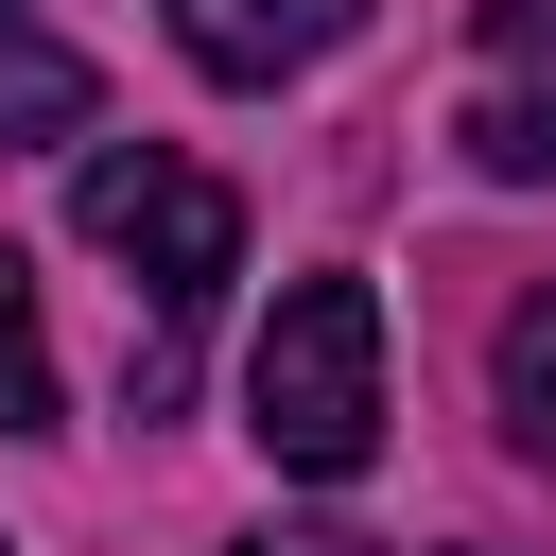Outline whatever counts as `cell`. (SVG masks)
Instances as JSON below:
<instances>
[{"mask_svg":"<svg viewBox=\"0 0 556 556\" xmlns=\"http://www.w3.org/2000/svg\"><path fill=\"white\" fill-rule=\"evenodd\" d=\"M243 434L295 469V486H348L382 452V295L365 278H295L243 348Z\"/></svg>","mask_w":556,"mask_h":556,"instance_id":"cell-1","label":"cell"},{"mask_svg":"<svg viewBox=\"0 0 556 556\" xmlns=\"http://www.w3.org/2000/svg\"><path fill=\"white\" fill-rule=\"evenodd\" d=\"M87 122H104V70H87L70 35L0 17V139H87Z\"/></svg>","mask_w":556,"mask_h":556,"instance_id":"cell-4","label":"cell"},{"mask_svg":"<svg viewBox=\"0 0 556 556\" xmlns=\"http://www.w3.org/2000/svg\"><path fill=\"white\" fill-rule=\"evenodd\" d=\"M0 434H52V330H35V261L0 243Z\"/></svg>","mask_w":556,"mask_h":556,"instance_id":"cell-7","label":"cell"},{"mask_svg":"<svg viewBox=\"0 0 556 556\" xmlns=\"http://www.w3.org/2000/svg\"><path fill=\"white\" fill-rule=\"evenodd\" d=\"M0 556H17V539H0Z\"/></svg>","mask_w":556,"mask_h":556,"instance_id":"cell-10","label":"cell"},{"mask_svg":"<svg viewBox=\"0 0 556 556\" xmlns=\"http://www.w3.org/2000/svg\"><path fill=\"white\" fill-rule=\"evenodd\" d=\"M70 226H87V243L174 313V330L243 278V191H226L208 156H174V139H104V156L70 174Z\"/></svg>","mask_w":556,"mask_h":556,"instance_id":"cell-2","label":"cell"},{"mask_svg":"<svg viewBox=\"0 0 556 556\" xmlns=\"http://www.w3.org/2000/svg\"><path fill=\"white\" fill-rule=\"evenodd\" d=\"M486 52L504 70H556V0H486Z\"/></svg>","mask_w":556,"mask_h":556,"instance_id":"cell-8","label":"cell"},{"mask_svg":"<svg viewBox=\"0 0 556 556\" xmlns=\"http://www.w3.org/2000/svg\"><path fill=\"white\" fill-rule=\"evenodd\" d=\"M452 139H469V174H486V191H556V87H486Z\"/></svg>","mask_w":556,"mask_h":556,"instance_id":"cell-6","label":"cell"},{"mask_svg":"<svg viewBox=\"0 0 556 556\" xmlns=\"http://www.w3.org/2000/svg\"><path fill=\"white\" fill-rule=\"evenodd\" d=\"M226 556H382V539H330V521H261V539H226Z\"/></svg>","mask_w":556,"mask_h":556,"instance_id":"cell-9","label":"cell"},{"mask_svg":"<svg viewBox=\"0 0 556 556\" xmlns=\"http://www.w3.org/2000/svg\"><path fill=\"white\" fill-rule=\"evenodd\" d=\"M486 400H504V434H521V469H556V278L486 330Z\"/></svg>","mask_w":556,"mask_h":556,"instance_id":"cell-5","label":"cell"},{"mask_svg":"<svg viewBox=\"0 0 556 556\" xmlns=\"http://www.w3.org/2000/svg\"><path fill=\"white\" fill-rule=\"evenodd\" d=\"M365 35V0H174V52L208 70V87H295V70H330Z\"/></svg>","mask_w":556,"mask_h":556,"instance_id":"cell-3","label":"cell"}]
</instances>
